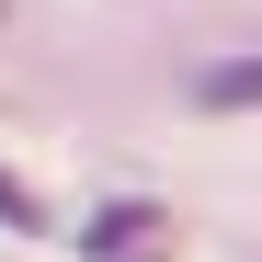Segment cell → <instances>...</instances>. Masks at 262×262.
<instances>
[{
  "label": "cell",
  "instance_id": "cell-1",
  "mask_svg": "<svg viewBox=\"0 0 262 262\" xmlns=\"http://www.w3.org/2000/svg\"><path fill=\"white\" fill-rule=\"evenodd\" d=\"M148 251H171V216L148 194H114L92 228H80V262H148Z\"/></svg>",
  "mask_w": 262,
  "mask_h": 262
},
{
  "label": "cell",
  "instance_id": "cell-2",
  "mask_svg": "<svg viewBox=\"0 0 262 262\" xmlns=\"http://www.w3.org/2000/svg\"><path fill=\"white\" fill-rule=\"evenodd\" d=\"M194 103H205V114H239V103H262V57H216Z\"/></svg>",
  "mask_w": 262,
  "mask_h": 262
},
{
  "label": "cell",
  "instance_id": "cell-3",
  "mask_svg": "<svg viewBox=\"0 0 262 262\" xmlns=\"http://www.w3.org/2000/svg\"><path fill=\"white\" fill-rule=\"evenodd\" d=\"M0 228H34V194L12 183V171H0Z\"/></svg>",
  "mask_w": 262,
  "mask_h": 262
}]
</instances>
